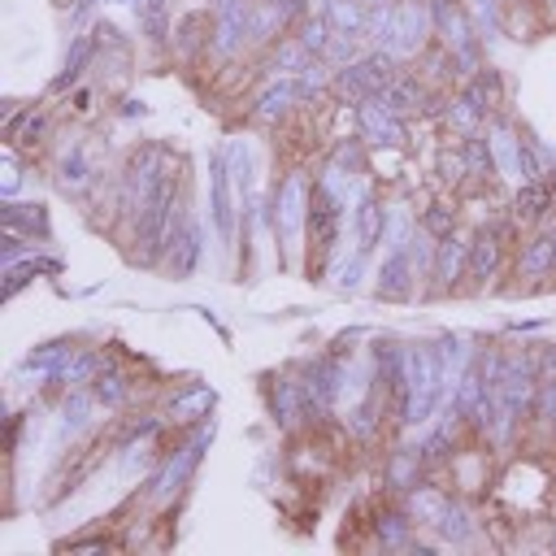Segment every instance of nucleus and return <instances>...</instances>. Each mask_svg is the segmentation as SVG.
<instances>
[{"instance_id":"1","label":"nucleus","mask_w":556,"mask_h":556,"mask_svg":"<svg viewBox=\"0 0 556 556\" xmlns=\"http://www.w3.org/2000/svg\"><path fill=\"white\" fill-rule=\"evenodd\" d=\"M508 213L521 222V226H543L552 213H556V174L552 178H530L517 187Z\"/></svg>"},{"instance_id":"2","label":"nucleus","mask_w":556,"mask_h":556,"mask_svg":"<svg viewBox=\"0 0 556 556\" xmlns=\"http://www.w3.org/2000/svg\"><path fill=\"white\" fill-rule=\"evenodd\" d=\"M426 469H430V465H426V452H421V447H391L387 460H382V486H387L391 495H408V491L421 482Z\"/></svg>"},{"instance_id":"3","label":"nucleus","mask_w":556,"mask_h":556,"mask_svg":"<svg viewBox=\"0 0 556 556\" xmlns=\"http://www.w3.org/2000/svg\"><path fill=\"white\" fill-rule=\"evenodd\" d=\"M513 269H517V278H526V282H543V278H552V274H556V235L534 230V235L517 248Z\"/></svg>"},{"instance_id":"4","label":"nucleus","mask_w":556,"mask_h":556,"mask_svg":"<svg viewBox=\"0 0 556 556\" xmlns=\"http://www.w3.org/2000/svg\"><path fill=\"white\" fill-rule=\"evenodd\" d=\"M469 243L473 239H465V235H447V239H439V248H434V287L430 291H452L460 278H465V269H469Z\"/></svg>"},{"instance_id":"5","label":"nucleus","mask_w":556,"mask_h":556,"mask_svg":"<svg viewBox=\"0 0 556 556\" xmlns=\"http://www.w3.org/2000/svg\"><path fill=\"white\" fill-rule=\"evenodd\" d=\"M413 534H417V517L408 508H382V513H374V539H378V547H404V543H413Z\"/></svg>"},{"instance_id":"6","label":"nucleus","mask_w":556,"mask_h":556,"mask_svg":"<svg viewBox=\"0 0 556 556\" xmlns=\"http://www.w3.org/2000/svg\"><path fill=\"white\" fill-rule=\"evenodd\" d=\"M426 96H430V87H426V78L421 74H395V83L378 96L391 113H417L421 104H426Z\"/></svg>"},{"instance_id":"7","label":"nucleus","mask_w":556,"mask_h":556,"mask_svg":"<svg viewBox=\"0 0 556 556\" xmlns=\"http://www.w3.org/2000/svg\"><path fill=\"white\" fill-rule=\"evenodd\" d=\"M460 96H465L482 117H491V113L504 104V83H500L495 70H478V74H469V83H465Z\"/></svg>"},{"instance_id":"8","label":"nucleus","mask_w":556,"mask_h":556,"mask_svg":"<svg viewBox=\"0 0 556 556\" xmlns=\"http://www.w3.org/2000/svg\"><path fill=\"white\" fill-rule=\"evenodd\" d=\"M408 291H413V265H408L404 252H391L387 265L378 269V295H387V300H404Z\"/></svg>"},{"instance_id":"9","label":"nucleus","mask_w":556,"mask_h":556,"mask_svg":"<svg viewBox=\"0 0 556 556\" xmlns=\"http://www.w3.org/2000/svg\"><path fill=\"white\" fill-rule=\"evenodd\" d=\"M326 22L334 26V35H365L369 30V13H365V0H330L326 9Z\"/></svg>"},{"instance_id":"10","label":"nucleus","mask_w":556,"mask_h":556,"mask_svg":"<svg viewBox=\"0 0 556 556\" xmlns=\"http://www.w3.org/2000/svg\"><path fill=\"white\" fill-rule=\"evenodd\" d=\"M91 400L104 408H117L126 400V378L122 374H96L91 378Z\"/></svg>"},{"instance_id":"11","label":"nucleus","mask_w":556,"mask_h":556,"mask_svg":"<svg viewBox=\"0 0 556 556\" xmlns=\"http://www.w3.org/2000/svg\"><path fill=\"white\" fill-rule=\"evenodd\" d=\"M43 130H48V117H43L39 109H35V113L26 109V117L9 130V139H13L17 148H35V143H43Z\"/></svg>"},{"instance_id":"12","label":"nucleus","mask_w":556,"mask_h":556,"mask_svg":"<svg viewBox=\"0 0 556 556\" xmlns=\"http://www.w3.org/2000/svg\"><path fill=\"white\" fill-rule=\"evenodd\" d=\"M421 230H426V235H434V239H447V235L456 230V208H452V204H443V200H439V204H430V208L421 213Z\"/></svg>"},{"instance_id":"13","label":"nucleus","mask_w":556,"mask_h":556,"mask_svg":"<svg viewBox=\"0 0 556 556\" xmlns=\"http://www.w3.org/2000/svg\"><path fill=\"white\" fill-rule=\"evenodd\" d=\"M91 52H96V39H78V43H74V52H70V61H65V70L56 74V83H52V87H56V91H61V87H70V83L83 74V65L91 61Z\"/></svg>"},{"instance_id":"14","label":"nucleus","mask_w":556,"mask_h":556,"mask_svg":"<svg viewBox=\"0 0 556 556\" xmlns=\"http://www.w3.org/2000/svg\"><path fill=\"white\" fill-rule=\"evenodd\" d=\"M378 230H382V204H378L374 195H365V200H361V243L369 248V243L378 239Z\"/></svg>"},{"instance_id":"15","label":"nucleus","mask_w":556,"mask_h":556,"mask_svg":"<svg viewBox=\"0 0 556 556\" xmlns=\"http://www.w3.org/2000/svg\"><path fill=\"white\" fill-rule=\"evenodd\" d=\"M213 204H217V226L230 230V204H226V165L217 161V178H213Z\"/></svg>"},{"instance_id":"16","label":"nucleus","mask_w":556,"mask_h":556,"mask_svg":"<svg viewBox=\"0 0 556 556\" xmlns=\"http://www.w3.org/2000/svg\"><path fill=\"white\" fill-rule=\"evenodd\" d=\"M543 9H547V13H552V17H556V0H543Z\"/></svg>"},{"instance_id":"17","label":"nucleus","mask_w":556,"mask_h":556,"mask_svg":"<svg viewBox=\"0 0 556 556\" xmlns=\"http://www.w3.org/2000/svg\"><path fill=\"white\" fill-rule=\"evenodd\" d=\"M552 235H556V230H552Z\"/></svg>"}]
</instances>
